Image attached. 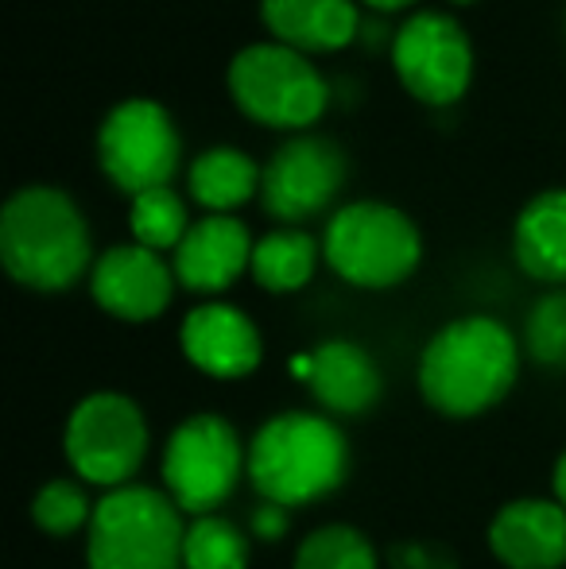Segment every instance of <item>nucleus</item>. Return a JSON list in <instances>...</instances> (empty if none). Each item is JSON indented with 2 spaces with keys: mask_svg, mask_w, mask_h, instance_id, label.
<instances>
[{
  "mask_svg": "<svg viewBox=\"0 0 566 569\" xmlns=\"http://www.w3.org/2000/svg\"><path fill=\"white\" fill-rule=\"evenodd\" d=\"M182 143L171 117L159 101L129 98L109 109L98 128V163L117 190H129L132 198L143 190L167 187L179 171Z\"/></svg>",
  "mask_w": 566,
  "mask_h": 569,
  "instance_id": "nucleus-8",
  "label": "nucleus"
},
{
  "mask_svg": "<svg viewBox=\"0 0 566 569\" xmlns=\"http://www.w3.org/2000/svg\"><path fill=\"white\" fill-rule=\"evenodd\" d=\"M365 4H373V8H380V12H396V8H404V4H411V0H365Z\"/></svg>",
  "mask_w": 566,
  "mask_h": 569,
  "instance_id": "nucleus-29",
  "label": "nucleus"
},
{
  "mask_svg": "<svg viewBox=\"0 0 566 569\" xmlns=\"http://www.w3.org/2000/svg\"><path fill=\"white\" fill-rule=\"evenodd\" d=\"M307 383L334 415H361L380 399L377 360L354 341H322L307 352Z\"/></svg>",
  "mask_w": 566,
  "mask_h": 569,
  "instance_id": "nucleus-16",
  "label": "nucleus"
},
{
  "mask_svg": "<svg viewBox=\"0 0 566 569\" xmlns=\"http://www.w3.org/2000/svg\"><path fill=\"white\" fill-rule=\"evenodd\" d=\"M260 174L265 171H260L245 151L221 143V148H206L190 159L187 187L198 206H206V210H214V213H229L257 194Z\"/></svg>",
  "mask_w": 566,
  "mask_h": 569,
  "instance_id": "nucleus-19",
  "label": "nucleus"
},
{
  "mask_svg": "<svg viewBox=\"0 0 566 569\" xmlns=\"http://www.w3.org/2000/svg\"><path fill=\"white\" fill-rule=\"evenodd\" d=\"M552 485H555V500L566 508V453L555 461V480H552Z\"/></svg>",
  "mask_w": 566,
  "mask_h": 569,
  "instance_id": "nucleus-28",
  "label": "nucleus"
},
{
  "mask_svg": "<svg viewBox=\"0 0 566 569\" xmlns=\"http://www.w3.org/2000/svg\"><path fill=\"white\" fill-rule=\"evenodd\" d=\"M90 291L101 310L125 322H148L163 315L175 291V271L159 260V252L143 244H117L93 263Z\"/></svg>",
  "mask_w": 566,
  "mask_h": 569,
  "instance_id": "nucleus-12",
  "label": "nucleus"
},
{
  "mask_svg": "<svg viewBox=\"0 0 566 569\" xmlns=\"http://www.w3.org/2000/svg\"><path fill=\"white\" fill-rule=\"evenodd\" d=\"M346 187V156L326 136H295L280 143L260 174L265 210L280 221H307L322 213Z\"/></svg>",
  "mask_w": 566,
  "mask_h": 569,
  "instance_id": "nucleus-11",
  "label": "nucleus"
},
{
  "mask_svg": "<svg viewBox=\"0 0 566 569\" xmlns=\"http://www.w3.org/2000/svg\"><path fill=\"white\" fill-rule=\"evenodd\" d=\"M62 446H67V461L86 480L125 488V480L140 469L148 453V427L132 399L98 391L70 411Z\"/></svg>",
  "mask_w": 566,
  "mask_h": 569,
  "instance_id": "nucleus-9",
  "label": "nucleus"
},
{
  "mask_svg": "<svg viewBox=\"0 0 566 569\" xmlns=\"http://www.w3.org/2000/svg\"><path fill=\"white\" fill-rule=\"evenodd\" d=\"M245 472L237 430L218 415H195L171 435L163 450L167 496L190 516H214L234 496Z\"/></svg>",
  "mask_w": 566,
  "mask_h": 569,
  "instance_id": "nucleus-7",
  "label": "nucleus"
},
{
  "mask_svg": "<svg viewBox=\"0 0 566 569\" xmlns=\"http://www.w3.org/2000/svg\"><path fill=\"white\" fill-rule=\"evenodd\" d=\"M528 352L539 365H566V291L539 299L528 315Z\"/></svg>",
  "mask_w": 566,
  "mask_h": 569,
  "instance_id": "nucleus-25",
  "label": "nucleus"
},
{
  "mask_svg": "<svg viewBox=\"0 0 566 569\" xmlns=\"http://www.w3.org/2000/svg\"><path fill=\"white\" fill-rule=\"evenodd\" d=\"M252 237L245 221L229 213H210L195 221L182 244L175 248V279L187 291L218 295L229 283H237L245 268H252Z\"/></svg>",
  "mask_w": 566,
  "mask_h": 569,
  "instance_id": "nucleus-13",
  "label": "nucleus"
},
{
  "mask_svg": "<svg viewBox=\"0 0 566 569\" xmlns=\"http://www.w3.org/2000/svg\"><path fill=\"white\" fill-rule=\"evenodd\" d=\"M393 67L404 90L427 106H450L474 74V47L454 16L416 12L393 39Z\"/></svg>",
  "mask_w": 566,
  "mask_h": 569,
  "instance_id": "nucleus-10",
  "label": "nucleus"
},
{
  "mask_svg": "<svg viewBox=\"0 0 566 569\" xmlns=\"http://www.w3.org/2000/svg\"><path fill=\"white\" fill-rule=\"evenodd\" d=\"M295 569H377V550L357 527L334 523L302 539Z\"/></svg>",
  "mask_w": 566,
  "mask_h": 569,
  "instance_id": "nucleus-23",
  "label": "nucleus"
},
{
  "mask_svg": "<svg viewBox=\"0 0 566 569\" xmlns=\"http://www.w3.org/2000/svg\"><path fill=\"white\" fill-rule=\"evenodd\" d=\"M268 31L276 43L295 51H338L361 28L354 0H260Z\"/></svg>",
  "mask_w": 566,
  "mask_h": 569,
  "instance_id": "nucleus-17",
  "label": "nucleus"
},
{
  "mask_svg": "<svg viewBox=\"0 0 566 569\" xmlns=\"http://www.w3.org/2000/svg\"><path fill=\"white\" fill-rule=\"evenodd\" d=\"M182 352L195 368L218 380H237L249 376L260 365V333L237 307L226 302H206V307L190 310L182 322Z\"/></svg>",
  "mask_w": 566,
  "mask_h": 569,
  "instance_id": "nucleus-14",
  "label": "nucleus"
},
{
  "mask_svg": "<svg viewBox=\"0 0 566 569\" xmlns=\"http://www.w3.org/2000/svg\"><path fill=\"white\" fill-rule=\"evenodd\" d=\"M516 368L520 349L513 333L497 318L474 315L443 326L427 341L419 360V388L435 411L450 419H474L508 396Z\"/></svg>",
  "mask_w": 566,
  "mask_h": 569,
  "instance_id": "nucleus-1",
  "label": "nucleus"
},
{
  "mask_svg": "<svg viewBox=\"0 0 566 569\" xmlns=\"http://www.w3.org/2000/svg\"><path fill=\"white\" fill-rule=\"evenodd\" d=\"M182 511L156 488H113L93 508L86 535L90 569H182Z\"/></svg>",
  "mask_w": 566,
  "mask_h": 569,
  "instance_id": "nucleus-4",
  "label": "nucleus"
},
{
  "mask_svg": "<svg viewBox=\"0 0 566 569\" xmlns=\"http://www.w3.org/2000/svg\"><path fill=\"white\" fill-rule=\"evenodd\" d=\"M322 256L354 287H396L424 256L416 221L388 202H349L330 218Z\"/></svg>",
  "mask_w": 566,
  "mask_h": 569,
  "instance_id": "nucleus-5",
  "label": "nucleus"
},
{
  "mask_svg": "<svg viewBox=\"0 0 566 569\" xmlns=\"http://www.w3.org/2000/svg\"><path fill=\"white\" fill-rule=\"evenodd\" d=\"M318 263V244L299 229H276L252 248V279L265 291H299Z\"/></svg>",
  "mask_w": 566,
  "mask_h": 569,
  "instance_id": "nucleus-20",
  "label": "nucleus"
},
{
  "mask_svg": "<svg viewBox=\"0 0 566 569\" xmlns=\"http://www.w3.org/2000/svg\"><path fill=\"white\" fill-rule=\"evenodd\" d=\"M458 4H469V0H458Z\"/></svg>",
  "mask_w": 566,
  "mask_h": 569,
  "instance_id": "nucleus-30",
  "label": "nucleus"
},
{
  "mask_svg": "<svg viewBox=\"0 0 566 569\" xmlns=\"http://www.w3.org/2000/svg\"><path fill=\"white\" fill-rule=\"evenodd\" d=\"M489 547L508 569L566 566V508L559 500H513L489 523Z\"/></svg>",
  "mask_w": 566,
  "mask_h": 569,
  "instance_id": "nucleus-15",
  "label": "nucleus"
},
{
  "mask_svg": "<svg viewBox=\"0 0 566 569\" xmlns=\"http://www.w3.org/2000/svg\"><path fill=\"white\" fill-rule=\"evenodd\" d=\"M516 263L532 279L566 283V190H544L516 218Z\"/></svg>",
  "mask_w": 566,
  "mask_h": 569,
  "instance_id": "nucleus-18",
  "label": "nucleus"
},
{
  "mask_svg": "<svg viewBox=\"0 0 566 569\" xmlns=\"http://www.w3.org/2000/svg\"><path fill=\"white\" fill-rule=\"evenodd\" d=\"M229 93L245 117L268 128H307L322 117L330 86L302 51L284 43H249L229 62Z\"/></svg>",
  "mask_w": 566,
  "mask_h": 569,
  "instance_id": "nucleus-6",
  "label": "nucleus"
},
{
  "mask_svg": "<svg viewBox=\"0 0 566 569\" xmlns=\"http://www.w3.org/2000/svg\"><path fill=\"white\" fill-rule=\"evenodd\" d=\"M182 569H249V539L221 516H198L187 527Z\"/></svg>",
  "mask_w": 566,
  "mask_h": 569,
  "instance_id": "nucleus-21",
  "label": "nucleus"
},
{
  "mask_svg": "<svg viewBox=\"0 0 566 569\" xmlns=\"http://www.w3.org/2000/svg\"><path fill=\"white\" fill-rule=\"evenodd\" d=\"M287 508L280 503H260L257 511H252V535H260V539H280L284 527H287Z\"/></svg>",
  "mask_w": 566,
  "mask_h": 569,
  "instance_id": "nucleus-27",
  "label": "nucleus"
},
{
  "mask_svg": "<svg viewBox=\"0 0 566 569\" xmlns=\"http://www.w3.org/2000/svg\"><path fill=\"white\" fill-rule=\"evenodd\" d=\"M396 569H454V562L430 547H404L396 550Z\"/></svg>",
  "mask_w": 566,
  "mask_h": 569,
  "instance_id": "nucleus-26",
  "label": "nucleus"
},
{
  "mask_svg": "<svg viewBox=\"0 0 566 569\" xmlns=\"http://www.w3.org/2000/svg\"><path fill=\"white\" fill-rule=\"evenodd\" d=\"M31 519H36L39 531L54 535V539H67V535L90 527L93 511L78 485H70V480H51V485L36 496V503H31Z\"/></svg>",
  "mask_w": 566,
  "mask_h": 569,
  "instance_id": "nucleus-24",
  "label": "nucleus"
},
{
  "mask_svg": "<svg viewBox=\"0 0 566 569\" xmlns=\"http://www.w3.org/2000/svg\"><path fill=\"white\" fill-rule=\"evenodd\" d=\"M90 229L75 198L54 187H23L0 210V260L31 291H67L90 268Z\"/></svg>",
  "mask_w": 566,
  "mask_h": 569,
  "instance_id": "nucleus-2",
  "label": "nucleus"
},
{
  "mask_svg": "<svg viewBox=\"0 0 566 569\" xmlns=\"http://www.w3.org/2000/svg\"><path fill=\"white\" fill-rule=\"evenodd\" d=\"M349 450L341 430L322 415H280L249 446V480L265 503L299 508L322 500L346 480Z\"/></svg>",
  "mask_w": 566,
  "mask_h": 569,
  "instance_id": "nucleus-3",
  "label": "nucleus"
},
{
  "mask_svg": "<svg viewBox=\"0 0 566 569\" xmlns=\"http://www.w3.org/2000/svg\"><path fill=\"white\" fill-rule=\"evenodd\" d=\"M129 226H132V237H137V244L151 248V252L179 248L182 237L190 232L187 206H182V198L175 194L171 187L143 190V194L132 198Z\"/></svg>",
  "mask_w": 566,
  "mask_h": 569,
  "instance_id": "nucleus-22",
  "label": "nucleus"
}]
</instances>
